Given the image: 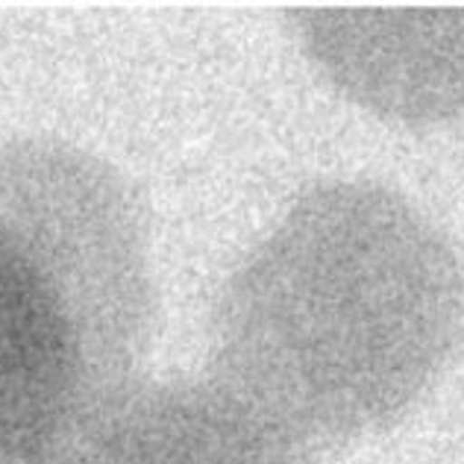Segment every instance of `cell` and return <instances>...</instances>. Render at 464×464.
Segmentation results:
<instances>
[{
  "mask_svg": "<svg viewBox=\"0 0 464 464\" xmlns=\"http://www.w3.org/2000/svg\"><path fill=\"white\" fill-rule=\"evenodd\" d=\"M44 464H312V450L203 382L132 380Z\"/></svg>",
  "mask_w": 464,
  "mask_h": 464,
  "instance_id": "1",
  "label": "cell"
}]
</instances>
